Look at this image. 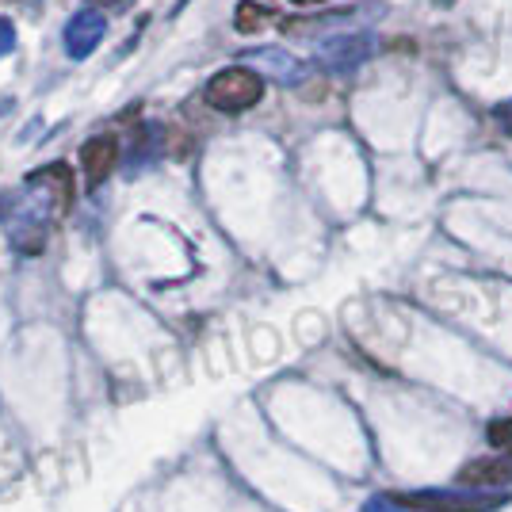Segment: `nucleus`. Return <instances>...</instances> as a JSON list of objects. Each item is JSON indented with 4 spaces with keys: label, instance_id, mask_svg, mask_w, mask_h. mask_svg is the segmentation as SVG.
<instances>
[{
    "label": "nucleus",
    "instance_id": "nucleus-2",
    "mask_svg": "<svg viewBox=\"0 0 512 512\" xmlns=\"http://www.w3.org/2000/svg\"><path fill=\"white\" fill-rule=\"evenodd\" d=\"M203 100H207L214 111H226V115L249 111V107H256L264 100V77L256 73L253 65L218 69L211 81L203 85Z\"/></svg>",
    "mask_w": 512,
    "mask_h": 512
},
{
    "label": "nucleus",
    "instance_id": "nucleus-8",
    "mask_svg": "<svg viewBox=\"0 0 512 512\" xmlns=\"http://www.w3.org/2000/svg\"><path fill=\"white\" fill-rule=\"evenodd\" d=\"M379 8H341V12H325V16H295V20H283V31L287 35H310V31H325V27H348L356 23L360 16H375Z\"/></svg>",
    "mask_w": 512,
    "mask_h": 512
},
{
    "label": "nucleus",
    "instance_id": "nucleus-9",
    "mask_svg": "<svg viewBox=\"0 0 512 512\" xmlns=\"http://www.w3.org/2000/svg\"><path fill=\"white\" fill-rule=\"evenodd\" d=\"M268 20H272V12H268L264 4H256V0H241V4H237L234 23H237V31H241V35H253V31H260Z\"/></svg>",
    "mask_w": 512,
    "mask_h": 512
},
{
    "label": "nucleus",
    "instance_id": "nucleus-4",
    "mask_svg": "<svg viewBox=\"0 0 512 512\" xmlns=\"http://www.w3.org/2000/svg\"><path fill=\"white\" fill-rule=\"evenodd\" d=\"M104 31H107V20L100 8L77 12L73 20L65 23V54H69L73 62H85L88 54L104 43Z\"/></svg>",
    "mask_w": 512,
    "mask_h": 512
},
{
    "label": "nucleus",
    "instance_id": "nucleus-13",
    "mask_svg": "<svg viewBox=\"0 0 512 512\" xmlns=\"http://www.w3.org/2000/svg\"><path fill=\"white\" fill-rule=\"evenodd\" d=\"M88 8H104V12H127L130 0H88Z\"/></svg>",
    "mask_w": 512,
    "mask_h": 512
},
{
    "label": "nucleus",
    "instance_id": "nucleus-12",
    "mask_svg": "<svg viewBox=\"0 0 512 512\" xmlns=\"http://www.w3.org/2000/svg\"><path fill=\"white\" fill-rule=\"evenodd\" d=\"M493 119H497V127H501L512 138V100H505V104L493 107Z\"/></svg>",
    "mask_w": 512,
    "mask_h": 512
},
{
    "label": "nucleus",
    "instance_id": "nucleus-7",
    "mask_svg": "<svg viewBox=\"0 0 512 512\" xmlns=\"http://www.w3.org/2000/svg\"><path fill=\"white\" fill-rule=\"evenodd\" d=\"M81 165H85L88 188L96 192L107 176H111V169L119 165V142H115V134H96V138H88L85 146H81Z\"/></svg>",
    "mask_w": 512,
    "mask_h": 512
},
{
    "label": "nucleus",
    "instance_id": "nucleus-14",
    "mask_svg": "<svg viewBox=\"0 0 512 512\" xmlns=\"http://www.w3.org/2000/svg\"><path fill=\"white\" fill-rule=\"evenodd\" d=\"M295 4H325V0H295Z\"/></svg>",
    "mask_w": 512,
    "mask_h": 512
},
{
    "label": "nucleus",
    "instance_id": "nucleus-10",
    "mask_svg": "<svg viewBox=\"0 0 512 512\" xmlns=\"http://www.w3.org/2000/svg\"><path fill=\"white\" fill-rule=\"evenodd\" d=\"M486 440H490L493 448H512V417H497V421H490V428H486Z\"/></svg>",
    "mask_w": 512,
    "mask_h": 512
},
{
    "label": "nucleus",
    "instance_id": "nucleus-5",
    "mask_svg": "<svg viewBox=\"0 0 512 512\" xmlns=\"http://www.w3.org/2000/svg\"><path fill=\"white\" fill-rule=\"evenodd\" d=\"M241 62H253V69L260 77H272L279 85H299L302 77H306V65H302L295 54H287L283 46H256V50H245Z\"/></svg>",
    "mask_w": 512,
    "mask_h": 512
},
{
    "label": "nucleus",
    "instance_id": "nucleus-6",
    "mask_svg": "<svg viewBox=\"0 0 512 512\" xmlns=\"http://www.w3.org/2000/svg\"><path fill=\"white\" fill-rule=\"evenodd\" d=\"M459 486L467 490H505L512 486V448L509 455H493V459H474L455 474Z\"/></svg>",
    "mask_w": 512,
    "mask_h": 512
},
{
    "label": "nucleus",
    "instance_id": "nucleus-1",
    "mask_svg": "<svg viewBox=\"0 0 512 512\" xmlns=\"http://www.w3.org/2000/svg\"><path fill=\"white\" fill-rule=\"evenodd\" d=\"M505 501V490H409L375 497L367 512H497Z\"/></svg>",
    "mask_w": 512,
    "mask_h": 512
},
{
    "label": "nucleus",
    "instance_id": "nucleus-3",
    "mask_svg": "<svg viewBox=\"0 0 512 512\" xmlns=\"http://www.w3.org/2000/svg\"><path fill=\"white\" fill-rule=\"evenodd\" d=\"M379 50V35L375 31H344V35H333L318 46V62L333 73H352L360 69L363 62H371Z\"/></svg>",
    "mask_w": 512,
    "mask_h": 512
},
{
    "label": "nucleus",
    "instance_id": "nucleus-11",
    "mask_svg": "<svg viewBox=\"0 0 512 512\" xmlns=\"http://www.w3.org/2000/svg\"><path fill=\"white\" fill-rule=\"evenodd\" d=\"M12 50H16V23L8 16H0V58L12 54Z\"/></svg>",
    "mask_w": 512,
    "mask_h": 512
}]
</instances>
